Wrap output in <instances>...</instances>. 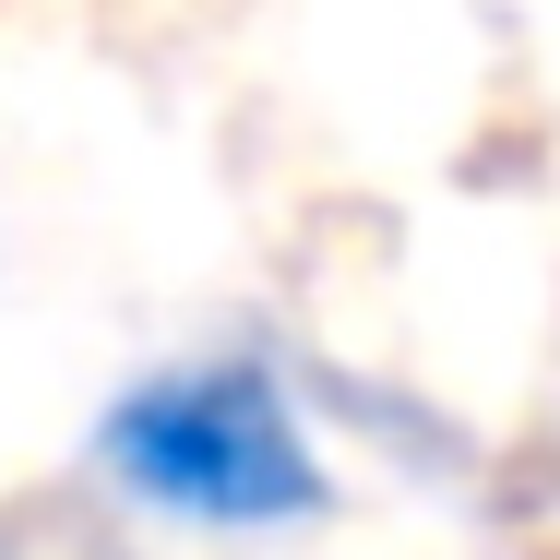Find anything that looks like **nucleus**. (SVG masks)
Segmentation results:
<instances>
[{
  "label": "nucleus",
  "mask_w": 560,
  "mask_h": 560,
  "mask_svg": "<svg viewBox=\"0 0 560 560\" xmlns=\"http://www.w3.org/2000/svg\"><path fill=\"white\" fill-rule=\"evenodd\" d=\"M96 465L119 501L179 513V525H299L335 489L311 453V418L250 358H191V370L131 382L96 430Z\"/></svg>",
  "instance_id": "f257e3e1"
}]
</instances>
